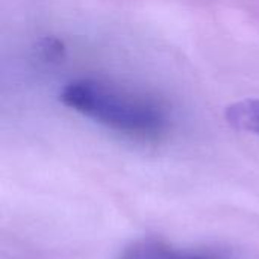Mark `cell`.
Segmentation results:
<instances>
[{
	"instance_id": "6da1fadb",
	"label": "cell",
	"mask_w": 259,
	"mask_h": 259,
	"mask_svg": "<svg viewBox=\"0 0 259 259\" xmlns=\"http://www.w3.org/2000/svg\"><path fill=\"white\" fill-rule=\"evenodd\" d=\"M59 100L83 117L129 137L156 138L167 129V112L158 102L96 79L67 83Z\"/></svg>"
},
{
	"instance_id": "3957f363",
	"label": "cell",
	"mask_w": 259,
	"mask_h": 259,
	"mask_svg": "<svg viewBox=\"0 0 259 259\" xmlns=\"http://www.w3.org/2000/svg\"><path fill=\"white\" fill-rule=\"evenodd\" d=\"M226 120L232 127L259 137V100L249 99L231 105L226 109Z\"/></svg>"
},
{
	"instance_id": "7a4b0ae2",
	"label": "cell",
	"mask_w": 259,
	"mask_h": 259,
	"mask_svg": "<svg viewBox=\"0 0 259 259\" xmlns=\"http://www.w3.org/2000/svg\"><path fill=\"white\" fill-rule=\"evenodd\" d=\"M118 259H217L199 252L175 249L162 241L143 240L124 249Z\"/></svg>"
}]
</instances>
